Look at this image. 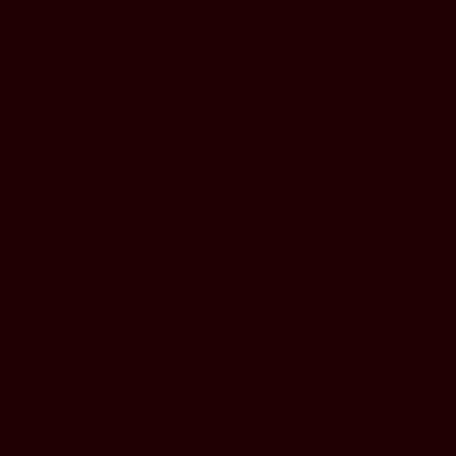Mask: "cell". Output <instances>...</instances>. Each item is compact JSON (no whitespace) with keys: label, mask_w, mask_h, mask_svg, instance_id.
Here are the masks:
<instances>
[]
</instances>
